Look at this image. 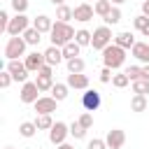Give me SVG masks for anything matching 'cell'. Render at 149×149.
<instances>
[{
	"mask_svg": "<svg viewBox=\"0 0 149 149\" xmlns=\"http://www.w3.org/2000/svg\"><path fill=\"white\" fill-rule=\"evenodd\" d=\"M51 47H65L68 42H72L74 40V35H77V30L70 26V23H63V21H54V28H51Z\"/></svg>",
	"mask_w": 149,
	"mask_h": 149,
	"instance_id": "obj_1",
	"label": "cell"
},
{
	"mask_svg": "<svg viewBox=\"0 0 149 149\" xmlns=\"http://www.w3.org/2000/svg\"><path fill=\"white\" fill-rule=\"evenodd\" d=\"M102 63H105V68H109V70H119L123 63H126V49H121V47H116L114 42L102 51Z\"/></svg>",
	"mask_w": 149,
	"mask_h": 149,
	"instance_id": "obj_2",
	"label": "cell"
},
{
	"mask_svg": "<svg viewBox=\"0 0 149 149\" xmlns=\"http://www.w3.org/2000/svg\"><path fill=\"white\" fill-rule=\"evenodd\" d=\"M112 42H114V35H112V28H109V26H98V28L93 30L91 47H93L95 51H105Z\"/></svg>",
	"mask_w": 149,
	"mask_h": 149,
	"instance_id": "obj_3",
	"label": "cell"
},
{
	"mask_svg": "<svg viewBox=\"0 0 149 149\" xmlns=\"http://www.w3.org/2000/svg\"><path fill=\"white\" fill-rule=\"evenodd\" d=\"M26 49H28V44H26L23 37H9L7 44H5V58L7 61H19L21 56H26Z\"/></svg>",
	"mask_w": 149,
	"mask_h": 149,
	"instance_id": "obj_4",
	"label": "cell"
},
{
	"mask_svg": "<svg viewBox=\"0 0 149 149\" xmlns=\"http://www.w3.org/2000/svg\"><path fill=\"white\" fill-rule=\"evenodd\" d=\"M28 28H30V19L26 14H16V16H12V21L7 26V35L9 37H21Z\"/></svg>",
	"mask_w": 149,
	"mask_h": 149,
	"instance_id": "obj_5",
	"label": "cell"
},
{
	"mask_svg": "<svg viewBox=\"0 0 149 149\" xmlns=\"http://www.w3.org/2000/svg\"><path fill=\"white\" fill-rule=\"evenodd\" d=\"M42 91L37 88V84L35 81H26L23 86H21V91H19V100L21 102H26V105H35L42 95H40Z\"/></svg>",
	"mask_w": 149,
	"mask_h": 149,
	"instance_id": "obj_6",
	"label": "cell"
},
{
	"mask_svg": "<svg viewBox=\"0 0 149 149\" xmlns=\"http://www.w3.org/2000/svg\"><path fill=\"white\" fill-rule=\"evenodd\" d=\"M35 84H37V88L42 91V93H47V91H51L54 88V68L51 65H44L40 72H37V79H35Z\"/></svg>",
	"mask_w": 149,
	"mask_h": 149,
	"instance_id": "obj_7",
	"label": "cell"
},
{
	"mask_svg": "<svg viewBox=\"0 0 149 149\" xmlns=\"http://www.w3.org/2000/svg\"><path fill=\"white\" fill-rule=\"evenodd\" d=\"M68 135H70V126L63 123V121H56V123L51 126V130H49V142L58 147V144H63V142L68 140Z\"/></svg>",
	"mask_w": 149,
	"mask_h": 149,
	"instance_id": "obj_8",
	"label": "cell"
},
{
	"mask_svg": "<svg viewBox=\"0 0 149 149\" xmlns=\"http://www.w3.org/2000/svg\"><path fill=\"white\" fill-rule=\"evenodd\" d=\"M5 70L14 77V81H21V84L28 81V68H26L23 61H7V68Z\"/></svg>",
	"mask_w": 149,
	"mask_h": 149,
	"instance_id": "obj_9",
	"label": "cell"
},
{
	"mask_svg": "<svg viewBox=\"0 0 149 149\" xmlns=\"http://www.w3.org/2000/svg\"><path fill=\"white\" fill-rule=\"evenodd\" d=\"M100 102H102V98H100V93L95 91V88H86L84 93H81V107L86 109V112H95L98 107H100Z\"/></svg>",
	"mask_w": 149,
	"mask_h": 149,
	"instance_id": "obj_10",
	"label": "cell"
},
{
	"mask_svg": "<svg viewBox=\"0 0 149 149\" xmlns=\"http://www.w3.org/2000/svg\"><path fill=\"white\" fill-rule=\"evenodd\" d=\"M23 63H26V68H28V72H40L44 65H47V61H44V54H40V51H30V54H26V58H23Z\"/></svg>",
	"mask_w": 149,
	"mask_h": 149,
	"instance_id": "obj_11",
	"label": "cell"
},
{
	"mask_svg": "<svg viewBox=\"0 0 149 149\" xmlns=\"http://www.w3.org/2000/svg\"><path fill=\"white\" fill-rule=\"evenodd\" d=\"M105 142H107V149H121L126 144V133L121 128H112V130H107Z\"/></svg>",
	"mask_w": 149,
	"mask_h": 149,
	"instance_id": "obj_12",
	"label": "cell"
},
{
	"mask_svg": "<svg viewBox=\"0 0 149 149\" xmlns=\"http://www.w3.org/2000/svg\"><path fill=\"white\" fill-rule=\"evenodd\" d=\"M56 105H58L56 98H51V95H42L33 107H35L37 114H51V112H56Z\"/></svg>",
	"mask_w": 149,
	"mask_h": 149,
	"instance_id": "obj_13",
	"label": "cell"
},
{
	"mask_svg": "<svg viewBox=\"0 0 149 149\" xmlns=\"http://www.w3.org/2000/svg\"><path fill=\"white\" fill-rule=\"evenodd\" d=\"M93 14H95V9H93V5H91V2H81V5H77V7H74V21H79V23L91 21V19H93Z\"/></svg>",
	"mask_w": 149,
	"mask_h": 149,
	"instance_id": "obj_14",
	"label": "cell"
},
{
	"mask_svg": "<svg viewBox=\"0 0 149 149\" xmlns=\"http://www.w3.org/2000/svg\"><path fill=\"white\" fill-rule=\"evenodd\" d=\"M114 44L128 51V49H133V47H135V35H133L130 30H121V33H116V35H114Z\"/></svg>",
	"mask_w": 149,
	"mask_h": 149,
	"instance_id": "obj_15",
	"label": "cell"
},
{
	"mask_svg": "<svg viewBox=\"0 0 149 149\" xmlns=\"http://www.w3.org/2000/svg\"><path fill=\"white\" fill-rule=\"evenodd\" d=\"M44 61H47V65H51V68L61 65V63L65 61V56H63V49H61V47H49V49L44 51Z\"/></svg>",
	"mask_w": 149,
	"mask_h": 149,
	"instance_id": "obj_16",
	"label": "cell"
},
{
	"mask_svg": "<svg viewBox=\"0 0 149 149\" xmlns=\"http://www.w3.org/2000/svg\"><path fill=\"white\" fill-rule=\"evenodd\" d=\"M65 84H68L70 88H74V91H86V88H88V77H86L84 72H79V74H68Z\"/></svg>",
	"mask_w": 149,
	"mask_h": 149,
	"instance_id": "obj_17",
	"label": "cell"
},
{
	"mask_svg": "<svg viewBox=\"0 0 149 149\" xmlns=\"http://www.w3.org/2000/svg\"><path fill=\"white\" fill-rule=\"evenodd\" d=\"M130 54H133L140 63L149 65V42H135V47L130 49Z\"/></svg>",
	"mask_w": 149,
	"mask_h": 149,
	"instance_id": "obj_18",
	"label": "cell"
},
{
	"mask_svg": "<svg viewBox=\"0 0 149 149\" xmlns=\"http://www.w3.org/2000/svg\"><path fill=\"white\" fill-rule=\"evenodd\" d=\"M33 28H35V30H40V33L44 35V33H51L54 21H51V16H47V14H40V16H35V19H33Z\"/></svg>",
	"mask_w": 149,
	"mask_h": 149,
	"instance_id": "obj_19",
	"label": "cell"
},
{
	"mask_svg": "<svg viewBox=\"0 0 149 149\" xmlns=\"http://www.w3.org/2000/svg\"><path fill=\"white\" fill-rule=\"evenodd\" d=\"M68 91H70V86H68V84H63V81H56V84H54V88H51L49 93H51V98H56L58 102H63V100L68 98Z\"/></svg>",
	"mask_w": 149,
	"mask_h": 149,
	"instance_id": "obj_20",
	"label": "cell"
},
{
	"mask_svg": "<svg viewBox=\"0 0 149 149\" xmlns=\"http://www.w3.org/2000/svg\"><path fill=\"white\" fill-rule=\"evenodd\" d=\"M21 37L26 40V44H28V47H37V44H40V40H42V33H40V30H35V28L30 26Z\"/></svg>",
	"mask_w": 149,
	"mask_h": 149,
	"instance_id": "obj_21",
	"label": "cell"
},
{
	"mask_svg": "<svg viewBox=\"0 0 149 149\" xmlns=\"http://www.w3.org/2000/svg\"><path fill=\"white\" fill-rule=\"evenodd\" d=\"M35 133H37L35 121H23V123H19V135H21V137L30 140V137H35Z\"/></svg>",
	"mask_w": 149,
	"mask_h": 149,
	"instance_id": "obj_22",
	"label": "cell"
},
{
	"mask_svg": "<svg viewBox=\"0 0 149 149\" xmlns=\"http://www.w3.org/2000/svg\"><path fill=\"white\" fill-rule=\"evenodd\" d=\"M56 19L63 23H70V19H74V9L68 5H61V7H56Z\"/></svg>",
	"mask_w": 149,
	"mask_h": 149,
	"instance_id": "obj_23",
	"label": "cell"
},
{
	"mask_svg": "<svg viewBox=\"0 0 149 149\" xmlns=\"http://www.w3.org/2000/svg\"><path fill=\"white\" fill-rule=\"evenodd\" d=\"M91 40H93V33L86 30V28H79L77 35H74V42H77L79 47H91Z\"/></svg>",
	"mask_w": 149,
	"mask_h": 149,
	"instance_id": "obj_24",
	"label": "cell"
},
{
	"mask_svg": "<svg viewBox=\"0 0 149 149\" xmlns=\"http://www.w3.org/2000/svg\"><path fill=\"white\" fill-rule=\"evenodd\" d=\"M65 65H68V74H79L86 68L84 58H70V61H65Z\"/></svg>",
	"mask_w": 149,
	"mask_h": 149,
	"instance_id": "obj_25",
	"label": "cell"
},
{
	"mask_svg": "<svg viewBox=\"0 0 149 149\" xmlns=\"http://www.w3.org/2000/svg\"><path fill=\"white\" fill-rule=\"evenodd\" d=\"M79 51H81V47L72 40V42H68L65 47H63V56H65V61H70V58H79Z\"/></svg>",
	"mask_w": 149,
	"mask_h": 149,
	"instance_id": "obj_26",
	"label": "cell"
},
{
	"mask_svg": "<svg viewBox=\"0 0 149 149\" xmlns=\"http://www.w3.org/2000/svg\"><path fill=\"white\" fill-rule=\"evenodd\" d=\"M147 107H149L147 95H133V98H130V109H133V112H144Z\"/></svg>",
	"mask_w": 149,
	"mask_h": 149,
	"instance_id": "obj_27",
	"label": "cell"
},
{
	"mask_svg": "<svg viewBox=\"0 0 149 149\" xmlns=\"http://www.w3.org/2000/svg\"><path fill=\"white\" fill-rule=\"evenodd\" d=\"M35 126H37V130H51V126H54V119H51V114H37V119H35Z\"/></svg>",
	"mask_w": 149,
	"mask_h": 149,
	"instance_id": "obj_28",
	"label": "cell"
},
{
	"mask_svg": "<svg viewBox=\"0 0 149 149\" xmlns=\"http://www.w3.org/2000/svg\"><path fill=\"white\" fill-rule=\"evenodd\" d=\"M112 7H114V5H112L109 0H98V2L93 5V9H95V14H98V16H102V19H105V16H107V14L112 12Z\"/></svg>",
	"mask_w": 149,
	"mask_h": 149,
	"instance_id": "obj_29",
	"label": "cell"
},
{
	"mask_svg": "<svg viewBox=\"0 0 149 149\" xmlns=\"http://www.w3.org/2000/svg\"><path fill=\"white\" fill-rule=\"evenodd\" d=\"M121 16H123V14H121V9H119V7H112V12H109L102 21H105V26H116V23L121 21Z\"/></svg>",
	"mask_w": 149,
	"mask_h": 149,
	"instance_id": "obj_30",
	"label": "cell"
},
{
	"mask_svg": "<svg viewBox=\"0 0 149 149\" xmlns=\"http://www.w3.org/2000/svg\"><path fill=\"white\" fill-rule=\"evenodd\" d=\"M128 84H130V79H128L126 72H116V74L112 77V86H114V88H126Z\"/></svg>",
	"mask_w": 149,
	"mask_h": 149,
	"instance_id": "obj_31",
	"label": "cell"
},
{
	"mask_svg": "<svg viewBox=\"0 0 149 149\" xmlns=\"http://www.w3.org/2000/svg\"><path fill=\"white\" fill-rule=\"evenodd\" d=\"M70 135H72L74 140H84V137H86V128H84L79 121H72V123H70Z\"/></svg>",
	"mask_w": 149,
	"mask_h": 149,
	"instance_id": "obj_32",
	"label": "cell"
},
{
	"mask_svg": "<svg viewBox=\"0 0 149 149\" xmlns=\"http://www.w3.org/2000/svg\"><path fill=\"white\" fill-rule=\"evenodd\" d=\"M133 93H135V95H147V93H149V81H144V79L133 81Z\"/></svg>",
	"mask_w": 149,
	"mask_h": 149,
	"instance_id": "obj_33",
	"label": "cell"
},
{
	"mask_svg": "<svg viewBox=\"0 0 149 149\" xmlns=\"http://www.w3.org/2000/svg\"><path fill=\"white\" fill-rule=\"evenodd\" d=\"M123 72L128 74L130 84H133V81H137V79H142V68H137V65H130V68H126Z\"/></svg>",
	"mask_w": 149,
	"mask_h": 149,
	"instance_id": "obj_34",
	"label": "cell"
},
{
	"mask_svg": "<svg viewBox=\"0 0 149 149\" xmlns=\"http://www.w3.org/2000/svg\"><path fill=\"white\" fill-rule=\"evenodd\" d=\"M9 5H12V9L16 12V14H26V9H28V0H9Z\"/></svg>",
	"mask_w": 149,
	"mask_h": 149,
	"instance_id": "obj_35",
	"label": "cell"
},
{
	"mask_svg": "<svg viewBox=\"0 0 149 149\" xmlns=\"http://www.w3.org/2000/svg\"><path fill=\"white\" fill-rule=\"evenodd\" d=\"M77 121H79V123H81V126H84V128L88 130V128L93 126V114H91V112H84V114H81V116H79Z\"/></svg>",
	"mask_w": 149,
	"mask_h": 149,
	"instance_id": "obj_36",
	"label": "cell"
},
{
	"mask_svg": "<svg viewBox=\"0 0 149 149\" xmlns=\"http://www.w3.org/2000/svg\"><path fill=\"white\" fill-rule=\"evenodd\" d=\"M12 81H14V77H12L7 70H2V72H0V88H7Z\"/></svg>",
	"mask_w": 149,
	"mask_h": 149,
	"instance_id": "obj_37",
	"label": "cell"
},
{
	"mask_svg": "<svg viewBox=\"0 0 149 149\" xmlns=\"http://www.w3.org/2000/svg\"><path fill=\"white\" fill-rule=\"evenodd\" d=\"M9 21H12V19H9V14H7L5 9H0V30H2V33H7V26H9Z\"/></svg>",
	"mask_w": 149,
	"mask_h": 149,
	"instance_id": "obj_38",
	"label": "cell"
},
{
	"mask_svg": "<svg viewBox=\"0 0 149 149\" xmlns=\"http://www.w3.org/2000/svg\"><path fill=\"white\" fill-rule=\"evenodd\" d=\"M147 23H149V19H147L144 14H140V16H135V19H133V26H135V30H142Z\"/></svg>",
	"mask_w": 149,
	"mask_h": 149,
	"instance_id": "obj_39",
	"label": "cell"
},
{
	"mask_svg": "<svg viewBox=\"0 0 149 149\" xmlns=\"http://www.w3.org/2000/svg\"><path fill=\"white\" fill-rule=\"evenodd\" d=\"M86 149H107V142L105 140H100V137H93L91 142H88V147Z\"/></svg>",
	"mask_w": 149,
	"mask_h": 149,
	"instance_id": "obj_40",
	"label": "cell"
},
{
	"mask_svg": "<svg viewBox=\"0 0 149 149\" xmlns=\"http://www.w3.org/2000/svg\"><path fill=\"white\" fill-rule=\"evenodd\" d=\"M112 77H114V74H112V70H109V68H102V70H100V81H102V84H109V81H112Z\"/></svg>",
	"mask_w": 149,
	"mask_h": 149,
	"instance_id": "obj_41",
	"label": "cell"
},
{
	"mask_svg": "<svg viewBox=\"0 0 149 149\" xmlns=\"http://www.w3.org/2000/svg\"><path fill=\"white\" fill-rule=\"evenodd\" d=\"M142 14L149 19V0H142Z\"/></svg>",
	"mask_w": 149,
	"mask_h": 149,
	"instance_id": "obj_42",
	"label": "cell"
},
{
	"mask_svg": "<svg viewBox=\"0 0 149 149\" xmlns=\"http://www.w3.org/2000/svg\"><path fill=\"white\" fill-rule=\"evenodd\" d=\"M142 79L149 81V65H142Z\"/></svg>",
	"mask_w": 149,
	"mask_h": 149,
	"instance_id": "obj_43",
	"label": "cell"
},
{
	"mask_svg": "<svg viewBox=\"0 0 149 149\" xmlns=\"http://www.w3.org/2000/svg\"><path fill=\"white\" fill-rule=\"evenodd\" d=\"M54 7H61V5H65V0H49Z\"/></svg>",
	"mask_w": 149,
	"mask_h": 149,
	"instance_id": "obj_44",
	"label": "cell"
},
{
	"mask_svg": "<svg viewBox=\"0 0 149 149\" xmlns=\"http://www.w3.org/2000/svg\"><path fill=\"white\" fill-rule=\"evenodd\" d=\"M58 149H74L72 144H68V142H63V144H58Z\"/></svg>",
	"mask_w": 149,
	"mask_h": 149,
	"instance_id": "obj_45",
	"label": "cell"
},
{
	"mask_svg": "<svg viewBox=\"0 0 149 149\" xmlns=\"http://www.w3.org/2000/svg\"><path fill=\"white\" fill-rule=\"evenodd\" d=\"M140 33H142V35H144V37H149V23H147V26H144V28H142V30H140Z\"/></svg>",
	"mask_w": 149,
	"mask_h": 149,
	"instance_id": "obj_46",
	"label": "cell"
},
{
	"mask_svg": "<svg viewBox=\"0 0 149 149\" xmlns=\"http://www.w3.org/2000/svg\"><path fill=\"white\" fill-rule=\"evenodd\" d=\"M109 2H112V5H114V7H119V5H123V2H126V0H109Z\"/></svg>",
	"mask_w": 149,
	"mask_h": 149,
	"instance_id": "obj_47",
	"label": "cell"
},
{
	"mask_svg": "<svg viewBox=\"0 0 149 149\" xmlns=\"http://www.w3.org/2000/svg\"><path fill=\"white\" fill-rule=\"evenodd\" d=\"M5 149H14V147H5Z\"/></svg>",
	"mask_w": 149,
	"mask_h": 149,
	"instance_id": "obj_48",
	"label": "cell"
},
{
	"mask_svg": "<svg viewBox=\"0 0 149 149\" xmlns=\"http://www.w3.org/2000/svg\"><path fill=\"white\" fill-rule=\"evenodd\" d=\"M86 2H88V0H86ZM95 2H98V0H93V5H95Z\"/></svg>",
	"mask_w": 149,
	"mask_h": 149,
	"instance_id": "obj_49",
	"label": "cell"
}]
</instances>
